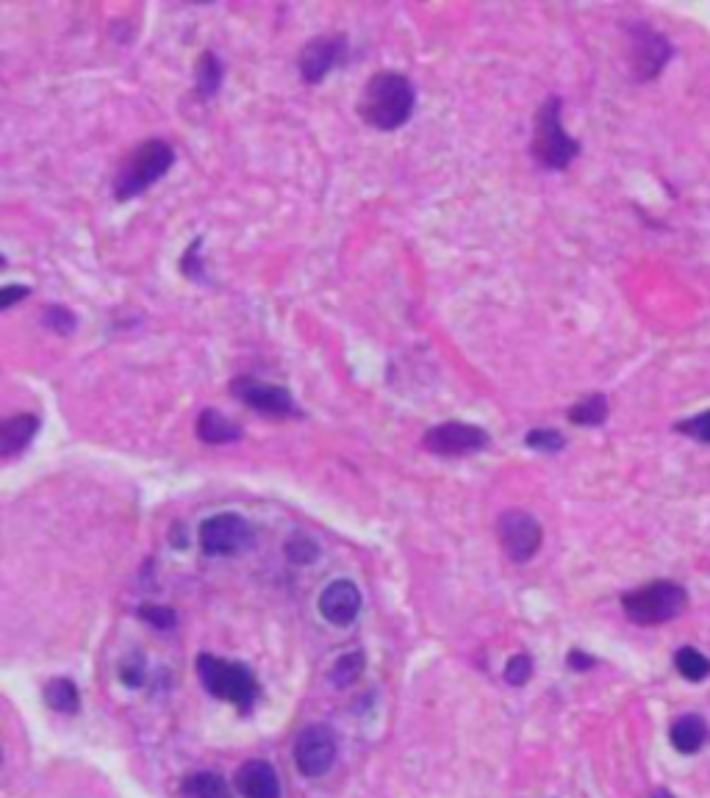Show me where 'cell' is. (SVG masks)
<instances>
[{
	"label": "cell",
	"instance_id": "cell-11",
	"mask_svg": "<svg viewBox=\"0 0 710 798\" xmlns=\"http://www.w3.org/2000/svg\"><path fill=\"white\" fill-rule=\"evenodd\" d=\"M672 45L669 39L652 31L649 25L638 23L630 28V64H633V75L638 81H649L655 75H661L666 61L672 59Z\"/></svg>",
	"mask_w": 710,
	"mask_h": 798
},
{
	"label": "cell",
	"instance_id": "cell-6",
	"mask_svg": "<svg viewBox=\"0 0 710 798\" xmlns=\"http://www.w3.org/2000/svg\"><path fill=\"white\" fill-rule=\"evenodd\" d=\"M489 444L491 436L483 427L466 422H441L430 427L422 438V447L441 458H466V455L483 452Z\"/></svg>",
	"mask_w": 710,
	"mask_h": 798
},
{
	"label": "cell",
	"instance_id": "cell-31",
	"mask_svg": "<svg viewBox=\"0 0 710 798\" xmlns=\"http://www.w3.org/2000/svg\"><path fill=\"white\" fill-rule=\"evenodd\" d=\"M31 294V289L28 286H17V283H12V286H3L0 289V308L3 311H9L17 300H25Z\"/></svg>",
	"mask_w": 710,
	"mask_h": 798
},
{
	"label": "cell",
	"instance_id": "cell-25",
	"mask_svg": "<svg viewBox=\"0 0 710 798\" xmlns=\"http://www.w3.org/2000/svg\"><path fill=\"white\" fill-rule=\"evenodd\" d=\"M42 325L53 330V333H59V336H70L78 327V316L70 308H64V305H48L45 314H42Z\"/></svg>",
	"mask_w": 710,
	"mask_h": 798
},
{
	"label": "cell",
	"instance_id": "cell-29",
	"mask_svg": "<svg viewBox=\"0 0 710 798\" xmlns=\"http://www.w3.org/2000/svg\"><path fill=\"white\" fill-rule=\"evenodd\" d=\"M533 674V660L527 654H516L505 663V682L514 685V688H522L527 679Z\"/></svg>",
	"mask_w": 710,
	"mask_h": 798
},
{
	"label": "cell",
	"instance_id": "cell-19",
	"mask_svg": "<svg viewBox=\"0 0 710 798\" xmlns=\"http://www.w3.org/2000/svg\"><path fill=\"white\" fill-rule=\"evenodd\" d=\"M181 793L186 798H231L222 776L211 774V771H197V774L186 776Z\"/></svg>",
	"mask_w": 710,
	"mask_h": 798
},
{
	"label": "cell",
	"instance_id": "cell-8",
	"mask_svg": "<svg viewBox=\"0 0 710 798\" xmlns=\"http://www.w3.org/2000/svg\"><path fill=\"white\" fill-rule=\"evenodd\" d=\"M497 535H500L505 555L514 563H527L539 552L541 541H544L541 524L525 510H505L497 521Z\"/></svg>",
	"mask_w": 710,
	"mask_h": 798
},
{
	"label": "cell",
	"instance_id": "cell-14",
	"mask_svg": "<svg viewBox=\"0 0 710 798\" xmlns=\"http://www.w3.org/2000/svg\"><path fill=\"white\" fill-rule=\"evenodd\" d=\"M236 790L245 798H281V779L270 762L250 760L236 771Z\"/></svg>",
	"mask_w": 710,
	"mask_h": 798
},
{
	"label": "cell",
	"instance_id": "cell-16",
	"mask_svg": "<svg viewBox=\"0 0 710 798\" xmlns=\"http://www.w3.org/2000/svg\"><path fill=\"white\" fill-rule=\"evenodd\" d=\"M195 433L197 438H200L203 444H209V447L233 444V441H239V438L245 436L239 424L231 422L228 416H222V413L214 411V408H206V411L197 416Z\"/></svg>",
	"mask_w": 710,
	"mask_h": 798
},
{
	"label": "cell",
	"instance_id": "cell-17",
	"mask_svg": "<svg viewBox=\"0 0 710 798\" xmlns=\"http://www.w3.org/2000/svg\"><path fill=\"white\" fill-rule=\"evenodd\" d=\"M669 740H672V746L680 754H697L705 746V740H708V724H705V718L694 713L677 718L672 729H669Z\"/></svg>",
	"mask_w": 710,
	"mask_h": 798
},
{
	"label": "cell",
	"instance_id": "cell-4",
	"mask_svg": "<svg viewBox=\"0 0 710 798\" xmlns=\"http://www.w3.org/2000/svg\"><path fill=\"white\" fill-rule=\"evenodd\" d=\"M530 153L547 170H566L580 156V142L566 133L564 122H561V97H547L536 114Z\"/></svg>",
	"mask_w": 710,
	"mask_h": 798
},
{
	"label": "cell",
	"instance_id": "cell-26",
	"mask_svg": "<svg viewBox=\"0 0 710 798\" xmlns=\"http://www.w3.org/2000/svg\"><path fill=\"white\" fill-rule=\"evenodd\" d=\"M525 444L536 452H561L566 447V438L550 427H536L525 436Z\"/></svg>",
	"mask_w": 710,
	"mask_h": 798
},
{
	"label": "cell",
	"instance_id": "cell-15",
	"mask_svg": "<svg viewBox=\"0 0 710 798\" xmlns=\"http://www.w3.org/2000/svg\"><path fill=\"white\" fill-rule=\"evenodd\" d=\"M39 433L37 413H17L0 427V458H17Z\"/></svg>",
	"mask_w": 710,
	"mask_h": 798
},
{
	"label": "cell",
	"instance_id": "cell-13",
	"mask_svg": "<svg viewBox=\"0 0 710 798\" xmlns=\"http://www.w3.org/2000/svg\"><path fill=\"white\" fill-rule=\"evenodd\" d=\"M361 591L355 588V582L336 580L331 582L325 591L319 593V616L331 624L347 627L353 624L358 613H361Z\"/></svg>",
	"mask_w": 710,
	"mask_h": 798
},
{
	"label": "cell",
	"instance_id": "cell-32",
	"mask_svg": "<svg viewBox=\"0 0 710 798\" xmlns=\"http://www.w3.org/2000/svg\"><path fill=\"white\" fill-rule=\"evenodd\" d=\"M594 665V657H588L586 652H580V649H572L569 652V668H575V671H588Z\"/></svg>",
	"mask_w": 710,
	"mask_h": 798
},
{
	"label": "cell",
	"instance_id": "cell-3",
	"mask_svg": "<svg viewBox=\"0 0 710 798\" xmlns=\"http://www.w3.org/2000/svg\"><path fill=\"white\" fill-rule=\"evenodd\" d=\"M197 677L214 699L236 704L242 713H247L256 704V674L239 660H220L214 654H200L197 657Z\"/></svg>",
	"mask_w": 710,
	"mask_h": 798
},
{
	"label": "cell",
	"instance_id": "cell-10",
	"mask_svg": "<svg viewBox=\"0 0 710 798\" xmlns=\"http://www.w3.org/2000/svg\"><path fill=\"white\" fill-rule=\"evenodd\" d=\"M231 394L239 402H245L247 408L264 413V416H303L300 408L294 405V397L289 388L270 386V383H261V380L250 375L233 377Z\"/></svg>",
	"mask_w": 710,
	"mask_h": 798
},
{
	"label": "cell",
	"instance_id": "cell-21",
	"mask_svg": "<svg viewBox=\"0 0 710 798\" xmlns=\"http://www.w3.org/2000/svg\"><path fill=\"white\" fill-rule=\"evenodd\" d=\"M45 704L56 713H78L81 707V696L70 679H50L45 685Z\"/></svg>",
	"mask_w": 710,
	"mask_h": 798
},
{
	"label": "cell",
	"instance_id": "cell-18",
	"mask_svg": "<svg viewBox=\"0 0 710 798\" xmlns=\"http://www.w3.org/2000/svg\"><path fill=\"white\" fill-rule=\"evenodd\" d=\"M608 419V397L605 394H588L580 397L569 408V422L580 427H597Z\"/></svg>",
	"mask_w": 710,
	"mask_h": 798
},
{
	"label": "cell",
	"instance_id": "cell-22",
	"mask_svg": "<svg viewBox=\"0 0 710 798\" xmlns=\"http://www.w3.org/2000/svg\"><path fill=\"white\" fill-rule=\"evenodd\" d=\"M364 665H367V660H364V654L361 652L342 654V657L333 663L331 671L333 685H336V688H350V685H355V682L361 679V674H364Z\"/></svg>",
	"mask_w": 710,
	"mask_h": 798
},
{
	"label": "cell",
	"instance_id": "cell-28",
	"mask_svg": "<svg viewBox=\"0 0 710 798\" xmlns=\"http://www.w3.org/2000/svg\"><path fill=\"white\" fill-rule=\"evenodd\" d=\"M674 430L683 433V436L694 438L699 444H710V411L699 413V416H691L686 422L677 424Z\"/></svg>",
	"mask_w": 710,
	"mask_h": 798
},
{
	"label": "cell",
	"instance_id": "cell-27",
	"mask_svg": "<svg viewBox=\"0 0 710 798\" xmlns=\"http://www.w3.org/2000/svg\"><path fill=\"white\" fill-rule=\"evenodd\" d=\"M147 677V663L145 654L134 652L131 657H125L123 665H120V679H123L125 688H142Z\"/></svg>",
	"mask_w": 710,
	"mask_h": 798
},
{
	"label": "cell",
	"instance_id": "cell-5",
	"mask_svg": "<svg viewBox=\"0 0 710 798\" xmlns=\"http://www.w3.org/2000/svg\"><path fill=\"white\" fill-rule=\"evenodd\" d=\"M622 607L633 624L652 627V624H666V621L680 616L688 607V593L677 582L658 580L638 588V591L625 593Z\"/></svg>",
	"mask_w": 710,
	"mask_h": 798
},
{
	"label": "cell",
	"instance_id": "cell-33",
	"mask_svg": "<svg viewBox=\"0 0 710 798\" xmlns=\"http://www.w3.org/2000/svg\"><path fill=\"white\" fill-rule=\"evenodd\" d=\"M172 532H178V527H175V530H172ZM172 544H175V546H178V544H181V546H186L184 527H181V535H172Z\"/></svg>",
	"mask_w": 710,
	"mask_h": 798
},
{
	"label": "cell",
	"instance_id": "cell-1",
	"mask_svg": "<svg viewBox=\"0 0 710 798\" xmlns=\"http://www.w3.org/2000/svg\"><path fill=\"white\" fill-rule=\"evenodd\" d=\"M417 109V92L414 84L400 73L372 75L364 86V95L358 103V114L367 125L378 131H397Z\"/></svg>",
	"mask_w": 710,
	"mask_h": 798
},
{
	"label": "cell",
	"instance_id": "cell-9",
	"mask_svg": "<svg viewBox=\"0 0 710 798\" xmlns=\"http://www.w3.org/2000/svg\"><path fill=\"white\" fill-rule=\"evenodd\" d=\"M253 541V532L239 513H217L200 524V546L209 557L236 555Z\"/></svg>",
	"mask_w": 710,
	"mask_h": 798
},
{
	"label": "cell",
	"instance_id": "cell-2",
	"mask_svg": "<svg viewBox=\"0 0 710 798\" xmlns=\"http://www.w3.org/2000/svg\"><path fill=\"white\" fill-rule=\"evenodd\" d=\"M175 164V150L161 139H147L125 158L123 167L114 175V197L120 203L136 200L145 194L153 183H159Z\"/></svg>",
	"mask_w": 710,
	"mask_h": 798
},
{
	"label": "cell",
	"instance_id": "cell-30",
	"mask_svg": "<svg viewBox=\"0 0 710 798\" xmlns=\"http://www.w3.org/2000/svg\"><path fill=\"white\" fill-rule=\"evenodd\" d=\"M139 616L145 618L147 624L156 629H172L175 624H178L175 610H172V607H164V605H142L139 607Z\"/></svg>",
	"mask_w": 710,
	"mask_h": 798
},
{
	"label": "cell",
	"instance_id": "cell-7",
	"mask_svg": "<svg viewBox=\"0 0 710 798\" xmlns=\"http://www.w3.org/2000/svg\"><path fill=\"white\" fill-rule=\"evenodd\" d=\"M336 754H339V743L325 724L306 726L294 743V762L300 774L311 776V779L328 774L336 762Z\"/></svg>",
	"mask_w": 710,
	"mask_h": 798
},
{
	"label": "cell",
	"instance_id": "cell-24",
	"mask_svg": "<svg viewBox=\"0 0 710 798\" xmlns=\"http://www.w3.org/2000/svg\"><path fill=\"white\" fill-rule=\"evenodd\" d=\"M283 552H286V557H289L292 563H297V566H308V563H314L319 557V546L314 544L308 535L297 532V535H292V538L283 544Z\"/></svg>",
	"mask_w": 710,
	"mask_h": 798
},
{
	"label": "cell",
	"instance_id": "cell-20",
	"mask_svg": "<svg viewBox=\"0 0 710 798\" xmlns=\"http://www.w3.org/2000/svg\"><path fill=\"white\" fill-rule=\"evenodd\" d=\"M222 61L211 53V50H206L200 59H197V70H195V86H197V95L203 97V100H209V97L217 95V89H220L222 84Z\"/></svg>",
	"mask_w": 710,
	"mask_h": 798
},
{
	"label": "cell",
	"instance_id": "cell-12",
	"mask_svg": "<svg viewBox=\"0 0 710 798\" xmlns=\"http://www.w3.org/2000/svg\"><path fill=\"white\" fill-rule=\"evenodd\" d=\"M344 59H347V37L325 34L306 42V48L300 50L297 67L306 84H322Z\"/></svg>",
	"mask_w": 710,
	"mask_h": 798
},
{
	"label": "cell",
	"instance_id": "cell-34",
	"mask_svg": "<svg viewBox=\"0 0 710 798\" xmlns=\"http://www.w3.org/2000/svg\"><path fill=\"white\" fill-rule=\"evenodd\" d=\"M649 798H674V796L669 793V790H663V787H661V790H655V793H652Z\"/></svg>",
	"mask_w": 710,
	"mask_h": 798
},
{
	"label": "cell",
	"instance_id": "cell-23",
	"mask_svg": "<svg viewBox=\"0 0 710 798\" xmlns=\"http://www.w3.org/2000/svg\"><path fill=\"white\" fill-rule=\"evenodd\" d=\"M674 665L688 682H702L705 677H710V660L705 654H699L697 649H691V646H683L680 652L674 654Z\"/></svg>",
	"mask_w": 710,
	"mask_h": 798
}]
</instances>
